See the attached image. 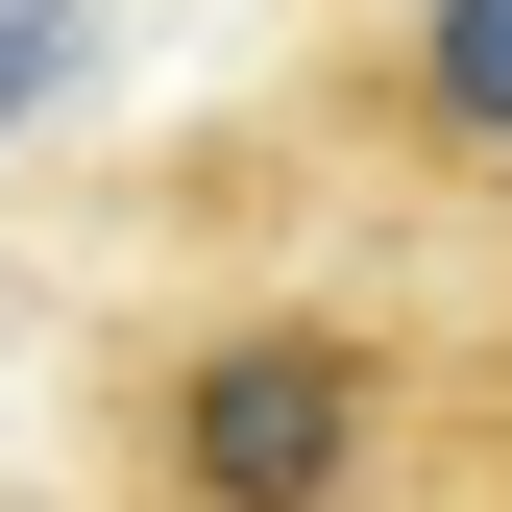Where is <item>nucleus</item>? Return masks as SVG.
I'll return each mask as SVG.
<instances>
[{
  "mask_svg": "<svg viewBox=\"0 0 512 512\" xmlns=\"http://www.w3.org/2000/svg\"><path fill=\"white\" fill-rule=\"evenodd\" d=\"M147 512H366V464H391V342L366 317H196V342H147Z\"/></svg>",
  "mask_w": 512,
  "mask_h": 512,
  "instance_id": "nucleus-1",
  "label": "nucleus"
},
{
  "mask_svg": "<svg viewBox=\"0 0 512 512\" xmlns=\"http://www.w3.org/2000/svg\"><path fill=\"white\" fill-rule=\"evenodd\" d=\"M342 122L415 196H512V0H391V25L342 49Z\"/></svg>",
  "mask_w": 512,
  "mask_h": 512,
  "instance_id": "nucleus-2",
  "label": "nucleus"
}]
</instances>
